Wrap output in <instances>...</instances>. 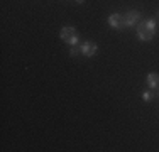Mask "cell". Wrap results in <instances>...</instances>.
<instances>
[{
    "label": "cell",
    "instance_id": "3",
    "mask_svg": "<svg viewBox=\"0 0 159 152\" xmlns=\"http://www.w3.org/2000/svg\"><path fill=\"white\" fill-rule=\"evenodd\" d=\"M142 15L139 10H130L124 15V22H125V27H137L139 22H141Z\"/></svg>",
    "mask_w": 159,
    "mask_h": 152
},
{
    "label": "cell",
    "instance_id": "11",
    "mask_svg": "<svg viewBox=\"0 0 159 152\" xmlns=\"http://www.w3.org/2000/svg\"><path fill=\"white\" fill-rule=\"evenodd\" d=\"M157 15H159V12H157Z\"/></svg>",
    "mask_w": 159,
    "mask_h": 152
},
{
    "label": "cell",
    "instance_id": "10",
    "mask_svg": "<svg viewBox=\"0 0 159 152\" xmlns=\"http://www.w3.org/2000/svg\"><path fill=\"white\" fill-rule=\"evenodd\" d=\"M156 96H159V88H157V93H156Z\"/></svg>",
    "mask_w": 159,
    "mask_h": 152
},
{
    "label": "cell",
    "instance_id": "4",
    "mask_svg": "<svg viewBox=\"0 0 159 152\" xmlns=\"http://www.w3.org/2000/svg\"><path fill=\"white\" fill-rule=\"evenodd\" d=\"M108 24L113 29H125V22H124V15L120 14H112L108 17Z\"/></svg>",
    "mask_w": 159,
    "mask_h": 152
},
{
    "label": "cell",
    "instance_id": "5",
    "mask_svg": "<svg viewBox=\"0 0 159 152\" xmlns=\"http://www.w3.org/2000/svg\"><path fill=\"white\" fill-rule=\"evenodd\" d=\"M98 47L95 42H83L81 44V54L86 56V58H93V56L97 54Z\"/></svg>",
    "mask_w": 159,
    "mask_h": 152
},
{
    "label": "cell",
    "instance_id": "6",
    "mask_svg": "<svg viewBox=\"0 0 159 152\" xmlns=\"http://www.w3.org/2000/svg\"><path fill=\"white\" fill-rule=\"evenodd\" d=\"M146 81H147V85H149L152 90L159 88V74L157 73H149V74H147V78H146Z\"/></svg>",
    "mask_w": 159,
    "mask_h": 152
},
{
    "label": "cell",
    "instance_id": "2",
    "mask_svg": "<svg viewBox=\"0 0 159 152\" xmlns=\"http://www.w3.org/2000/svg\"><path fill=\"white\" fill-rule=\"evenodd\" d=\"M59 37L70 46H76L78 41H80L76 30H75V27H71V25H64V27L61 29V32H59Z\"/></svg>",
    "mask_w": 159,
    "mask_h": 152
},
{
    "label": "cell",
    "instance_id": "1",
    "mask_svg": "<svg viewBox=\"0 0 159 152\" xmlns=\"http://www.w3.org/2000/svg\"><path fill=\"white\" fill-rule=\"evenodd\" d=\"M156 20L154 19H149V20H141L139 22V25L135 29H137V36L141 41H151L154 37V34H156Z\"/></svg>",
    "mask_w": 159,
    "mask_h": 152
},
{
    "label": "cell",
    "instance_id": "7",
    "mask_svg": "<svg viewBox=\"0 0 159 152\" xmlns=\"http://www.w3.org/2000/svg\"><path fill=\"white\" fill-rule=\"evenodd\" d=\"M154 96V93H151V91H142V100L144 101H151Z\"/></svg>",
    "mask_w": 159,
    "mask_h": 152
},
{
    "label": "cell",
    "instance_id": "8",
    "mask_svg": "<svg viewBox=\"0 0 159 152\" xmlns=\"http://www.w3.org/2000/svg\"><path fill=\"white\" fill-rule=\"evenodd\" d=\"M78 52H81V47H78V44L76 46H71V47H70V54L71 56H78Z\"/></svg>",
    "mask_w": 159,
    "mask_h": 152
},
{
    "label": "cell",
    "instance_id": "9",
    "mask_svg": "<svg viewBox=\"0 0 159 152\" xmlns=\"http://www.w3.org/2000/svg\"><path fill=\"white\" fill-rule=\"evenodd\" d=\"M75 2H76V3H83L85 0H75Z\"/></svg>",
    "mask_w": 159,
    "mask_h": 152
}]
</instances>
